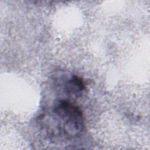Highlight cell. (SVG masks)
Returning <instances> with one entry per match:
<instances>
[{
	"instance_id": "cell-1",
	"label": "cell",
	"mask_w": 150,
	"mask_h": 150,
	"mask_svg": "<svg viewBox=\"0 0 150 150\" xmlns=\"http://www.w3.org/2000/svg\"><path fill=\"white\" fill-rule=\"evenodd\" d=\"M42 129L52 140L70 141L84 132L83 113L79 106L70 101H56L51 110L40 117Z\"/></svg>"
},
{
	"instance_id": "cell-2",
	"label": "cell",
	"mask_w": 150,
	"mask_h": 150,
	"mask_svg": "<svg viewBox=\"0 0 150 150\" xmlns=\"http://www.w3.org/2000/svg\"><path fill=\"white\" fill-rule=\"evenodd\" d=\"M61 85L64 93L73 97H80L86 90L83 80L74 74L66 77Z\"/></svg>"
}]
</instances>
